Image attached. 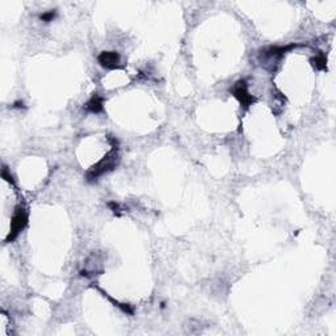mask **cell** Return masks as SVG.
<instances>
[{
  "label": "cell",
  "instance_id": "obj_1",
  "mask_svg": "<svg viewBox=\"0 0 336 336\" xmlns=\"http://www.w3.org/2000/svg\"><path fill=\"white\" fill-rule=\"evenodd\" d=\"M117 159H118V155H117V149L114 147L112 152H109L108 155L104 156L99 163L95 164L93 167L91 168L90 171H88V173H87V180L95 181L97 180L100 176H103L104 173L112 171L113 168L116 167Z\"/></svg>",
  "mask_w": 336,
  "mask_h": 336
},
{
  "label": "cell",
  "instance_id": "obj_2",
  "mask_svg": "<svg viewBox=\"0 0 336 336\" xmlns=\"http://www.w3.org/2000/svg\"><path fill=\"white\" fill-rule=\"evenodd\" d=\"M26 224H28V211L22 206H18L12 217V221H11V230H9L8 237H7L5 242L11 243V242L15 241L19 237V234L24 230Z\"/></svg>",
  "mask_w": 336,
  "mask_h": 336
},
{
  "label": "cell",
  "instance_id": "obj_3",
  "mask_svg": "<svg viewBox=\"0 0 336 336\" xmlns=\"http://www.w3.org/2000/svg\"><path fill=\"white\" fill-rule=\"evenodd\" d=\"M233 95L239 100V103L243 107H250L251 104L255 101V97L248 93V88H247L246 80H238L233 87Z\"/></svg>",
  "mask_w": 336,
  "mask_h": 336
},
{
  "label": "cell",
  "instance_id": "obj_4",
  "mask_svg": "<svg viewBox=\"0 0 336 336\" xmlns=\"http://www.w3.org/2000/svg\"><path fill=\"white\" fill-rule=\"evenodd\" d=\"M99 63L105 69L114 70L120 69V56L116 52H103L97 56Z\"/></svg>",
  "mask_w": 336,
  "mask_h": 336
},
{
  "label": "cell",
  "instance_id": "obj_5",
  "mask_svg": "<svg viewBox=\"0 0 336 336\" xmlns=\"http://www.w3.org/2000/svg\"><path fill=\"white\" fill-rule=\"evenodd\" d=\"M104 99L101 96H99L97 93L91 97V100L86 104V109L91 113H100L103 112L104 109Z\"/></svg>",
  "mask_w": 336,
  "mask_h": 336
},
{
  "label": "cell",
  "instance_id": "obj_6",
  "mask_svg": "<svg viewBox=\"0 0 336 336\" xmlns=\"http://www.w3.org/2000/svg\"><path fill=\"white\" fill-rule=\"evenodd\" d=\"M311 63H313L318 70L326 69V58H324L323 54H319L318 56L313 58V59H311Z\"/></svg>",
  "mask_w": 336,
  "mask_h": 336
},
{
  "label": "cell",
  "instance_id": "obj_7",
  "mask_svg": "<svg viewBox=\"0 0 336 336\" xmlns=\"http://www.w3.org/2000/svg\"><path fill=\"white\" fill-rule=\"evenodd\" d=\"M56 11H49V12L42 13V15L39 16V19L45 22H50V21H53V19L56 18Z\"/></svg>",
  "mask_w": 336,
  "mask_h": 336
},
{
  "label": "cell",
  "instance_id": "obj_8",
  "mask_svg": "<svg viewBox=\"0 0 336 336\" xmlns=\"http://www.w3.org/2000/svg\"><path fill=\"white\" fill-rule=\"evenodd\" d=\"M13 108H24V103L22 101H16L13 104Z\"/></svg>",
  "mask_w": 336,
  "mask_h": 336
}]
</instances>
